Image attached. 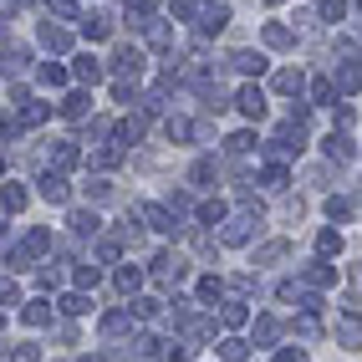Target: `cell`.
<instances>
[{
    "mask_svg": "<svg viewBox=\"0 0 362 362\" xmlns=\"http://www.w3.org/2000/svg\"><path fill=\"white\" fill-rule=\"evenodd\" d=\"M148 265H153V276H158V286H179V281L189 276V265H184L179 255H168V250H158V255H153Z\"/></svg>",
    "mask_w": 362,
    "mask_h": 362,
    "instance_id": "1",
    "label": "cell"
},
{
    "mask_svg": "<svg viewBox=\"0 0 362 362\" xmlns=\"http://www.w3.org/2000/svg\"><path fill=\"white\" fill-rule=\"evenodd\" d=\"M225 26H230V6H225V0H204V6H199V31L220 36Z\"/></svg>",
    "mask_w": 362,
    "mask_h": 362,
    "instance_id": "2",
    "label": "cell"
},
{
    "mask_svg": "<svg viewBox=\"0 0 362 362\" xmlns=\"http://www.w3.org/2000/svg\"><path fill=\"white\" fill-rule=\"evenodd\" d=\"M112 71H117V82H138L143 77V52H138V46H117Z\"/></svg>",
    "mask_w": 362,
    "mask_h": 362,
    "instance_id": "3",
    "label": "cell"
},
{
    "mask_svg": "<svg viewBox=\"0 0 362 362\" xmlns=\"http://www.w3.org/2000/svg\"><path fill=\"white\" fill-rule=\"evenodd\" d=\"M138 214H143V225H148L153 235H179V225H174V209H163V204H143Z\"/></svg>",
    "mask_w": 362,
    "mask_h": 362,
    "instance_id": "4",
    "label": "cell"
},
{
    "mask_svg": "<svg viewBox=\"0 0 362 362\" xmlns=\"http://www.w3.org/2000/svg\"><path fill=\"white\" fill-rule=\"evenodd\" d=\"M255 220H260L255 209H245V214H235V220L225 225V235H220V240H225V245H245V240L255 235Z\"/></svg>",
    "mask_w": 362,
    "mask_h": 362,
    "instance_id": "5",
    "label": "cell"
},
{
    "mask_svg": "<svg viewBox=\"0 0 362 362\" xmlns=\"http://www.w3.org/2000/svg\"><path fill=\"white\" fill-rule=\"evenodd\" d=\"M337 342H342V347H362V317H357V311H342V317H337Z\"/></svg>",
    "mask_w": 362,
    "mask_h": 362,
    "instance_id": "6",
    "label": "cell"
},
{
    "mask_svg": "<svg viewBox=\"0 0 362 362\" xmlns=\"http://www.w3.org/2000/svg\"><path fill=\"white\" fill-rule=\"evenodd\" d=\"M235 107L245 112V117H265V92H260L255 82H250V87H240V92H235Z\"/></svg>",
    "mask_w": 362,
    "mask_h": 362,
    "instance_id": "7",
    "label": "cell"
},
{
    "mask_svg": "<svg viewBox=\"0 0 362 362\" xmlns=\"http://www.w3.org/2000/svg\"><path fill=\"white\" fill-rule=\"evenodd\" d=\"M357 87H362V66H357V62H337V92L352 98Z\"/></svg>",
    "mask_w": 362,
    "mask_h": 362,
    "instance_id": "8",
    "label": "cell"
},
{
    "mask_svg": "<svg viewBox=\"0 0 362 362\" xmlns=\"http://www.w3.org/2000/svg\"><path fill=\"white\" fill-rule=\"evenodd\" d=\"M276 337H281V322H276V317H255L250 347H276Z\"/></svg>",
    "mask_w": 362,
    "mask_h": 362,
    "instance_id": "9",
    "label": "cell"
},
{
    "mask_svg": "<svg viewBox=\"0 0 362 362\" xmlns=\"http://www.w3.org/2000/svg\"><path fill=\"white\" fill-rule=\"evenodd\" d=\"M230 66H235V71H245V77H260V71H265V57L240 46V52H230Z\"/></svg>",
    "mask_w": 362,
    "mask_h": 362,
    "instance_id": "10",
    "label": "cell"
},
{
    "mask_svg": "<svg viewBox=\"0 0 362 362\" xmlns=\"http://www.w3.org/2000/svg\"><path fill=\"white\" fill-rule=\"evenodd\" d=\"M133 317H138V306H117V311H107V317H103V332H107V337L128 332V327H133Z\"/></svg>",
    "mask_w": 362,
    "mask_h": 362,
    "instance_id": "11",
    "label": "cell"
},
{
    "mask_svg": "<svg viewBox=\"0 0 362 362\" xmlns=\"http://www.w3.org/2000/svg\"><path fill=\"white\" fill-rule=\"evenodd\" d=\"M306 286L311 291H327V286H337V271L327 260H317V265H306Z\"/></svg>",
    "mask_w": 362,
    "mask_h": 362,
    "instance_id": "12",
    "label": "cell"
},
{
    "mask_svg": "<svg viewBox=\"0 0 362 362\" xmlns=\"http://www.w3.org/2000/svg\"><path fill=\"white\" fill-rule=\"evenodd\" d=\"M82 36H87V41H107V36H112V21H107V16H98V11L82 16Z\"/></svg>",
    "mask_w": 362,
    "mask_h": 362,
    "instance_id": "13",
    "label": "cell"
},
{
    "mask_svg": "<svg viewBox=\"0 0 362 362\" xmlns=\"http://www.w3.org/2000/svg\"><path fill=\"white\" fill-rule=\"evenodd\" d=\"M322 148H327V158H332V163H347V158H352V138H347V133H327Z\"/></svg>",
    "mask_w": 362,
    "mask_h": 362,
    "instance_id": "14",
    "label": "cell"
},
{
    "mask_svg": "<svg viewBox=\"0 0 362 362\" xmlns=\"http://www.w3.org/2000/svg\"><path fill=\"white\" fill-rule=\"evenodd\" d=\"M220 322H225L230 332H240V327L250 322V311H245V301H240V296H235V301H225V306H220Z\"/></svg>",
    "mask_w": 362,
    "mask_h": 362,
    "instance_id": "15",
    "label": "cell"
},
{
    "mask_svg": "<svg viewBox=\"0 0 362 362\" xmlns=\"http://www.w3.org/2000/svg\"><path fill=\"white\" fill-rule=\"evenodd\" d=\"M123 158H128V143H123V138H112V143H103V148H98V168H117Z\"/></svg>",
    "mask_w": 362,
    "mask_h": 362,
    "instance_id": "16",
    "label": "cell"
},
{
    "mask_svg": "<svg viewBox=\"0 0 362 362\" xmlns=\"http://www.w3.org/2000/svg\"><path fill=\"white\" fill-rule=\"evenodd\" d=\"M301 87H306V77H301V71H291V66H286V71H276V92H281V98H301Z\"/></svg>",
    "mask_w": 362,
    "mask_h": 362,
    "instance_id": "17",
    "label": "cell"
},
{
    "mask_svg": "<svg viewBox=\"0 0 362 362\" xmlns=\"http://www.w3.org/2000/svg\"><path fill=\"white\" fill-rule=\"evenodd\" d=\"M71 71H77V82H87V87L103 82V62H98V57H77V66H71Z\"/></svg>",
    "mask_w": 362,
    "mask_h": 362,
    "instance_id": "18",
    "label": "cell"
},
{
    "mask_svg": "<svg viewBox=\"0 0 362 362\" xmlns=\"http://www.w3.org/2000/svg\"><path fill=\"white\" fill-rule=\"evenodd\" d=\"M66 194H71V189H66V179H62V174H46V179H41V199L66 204Z\"/></svg>",
    "mask_w": 362,
    "mask_h": 362,
    "instance_id": "19",
    "label": "cell"
},
{
    "mask_svg": "<svg viewBox=\"0 0 362 362\" xmlns=\"http://www.w3.org/2000/svg\"><path fill=\"white\" fill-rule=\"evenodd\" d=\"M98 281H103V260L77 265V291H98Z\"/></svg>",
    "mask_w": 362,
    "mask_h": 362,
    "instance_id": "20",
    "label": "cell"
},
{
    "mask_svg": "<svg viewBox=\"0 0 362 362\" xmlns=\"http://www.w3.org/2000/svg\"><path fill=\"white\" fill-rule=\"evenodd\" d=\"M66 225L77 230V235H98V230H103V220H98L92 209H71V220H66Z\"/></svg>",
    "mask_w": 362,
    "mask_h": 362,
    "instance_id": "21",
    "label": "cell"
},
{
    "mask_svg": "<svg viewBox=\"0 0 362 362\" xmlns=\"http://www.w3.org/2000/svg\"><path fill=\"white\" fill-rule=\"evenodd\" d=\"M214 174H220V168H214V158H199L194 168H189V184H194V189H209Z\"/></svg>",
    "mask_w": 362,
    "mask_h": 362,
    "instance_id": "22",
    "label": "cell"
},
{
    "mask_svg": "<svg viewBox=\"0 0 362 362\" xmlns=\"http://www.w3.org/2000/svg\"><path fill=\"white\" fill-rule=\"evenodd\" d=\"M41 46H52V52H66V46H71V31H62V26H52V21H46V26H41Z\"/></svg>",
    "mask_w": 362,
    "mask_h": 362,
    "instance_id": "23",
    "label": "cell"
},
{
    "mask_svg": "<svg viewBox=\"0 0 362 362\" xmlns=\"http://www.w3.org/2000/svg\"><path fill=\"white\" fill-rule=\"evenodd\" d=\"M123 240H128V235H103V240H98V260L112 265L117 255H123Z\"/></svg>",
    "mask_w": 362,
    "mask_h": 362,
    "instance_id": "24",
    "label": "cell"
},
{
    "mask_svg": "<svg viewBox=\"0 0 362 362\" xmlns=\"http://www.w3.org/2000/svg\"><path fill=\"white\" fill-rule=\"evenodd\" d=\"M220 357L225 362H245L250 357V342H240V337H220Z\"/></svg>",
    "mask_w": 362,
    "mask_h": 362,
    "instance_id": "25",
    "label": "cell"
},
{
    "mask_svg": "<svg viewBox=\"0 0 362 362\" xmlns=\"http://www.w3.org/2000/svg\"><path fill=\"white\" fill-rule=\"evenodd\" d=\"M163 133H168V143H184V138H194V123L189 117H163Z\"/></svg>",
    "mask_w": 362,
    "mask_h": 362,
    "instance_id": "26",
    "label": "cell"
},
{
    "mask_svg": "<svg viewBox=\"0 0 362 362\" xmlns=\"http://www.w3.org/2000/svg\"><path fill=\"white\" fill-rule=\"evenodd\" d=\"M291 41H296V36H291V26H281V21H271V26H265V46H276V52H286Z\"/></svg>",
    "mask_w": 362,
    "mask_h": 362,
    "instance_id": "27",
    "label": "cell"
},
{
    "mask_svg": "<svg viewBox=\"0 0 362 362\" xmlns=\"http://www.w3.org/2000/svg\"><path fill=\"white\" fill-rule=\"evenodd\" d=\"M21 209H26V189H21L16 179H6V220H11V214H21Z\"/></svg>",
    "mask_w": 362,
    "mask_h": 362,
    "instance_id": "28",
    "label": "cell"
},
{
    "mask_svg": "<svg viewBox=\"0 0 362 362\" xmlns=\"http://www.w3.org/2000/svg\"><path fill=\"white\" fill-rule=\"evenodd\" d=\"M143 31H148V46H158V52H168V46H174V31H168L163 21H148Z\"/></svg>",
    "mask_w": 362,
    "mask_h": 362,
    "instance_id": "29",
    "label": "cell"
},
{
    "mask_svg": "<svg viewBox=\"0 0 362 362\" xmlns=\"http://www.w3.org/2000/svg\"><path fill=\"white\" fill-rule=\"evenodd\" d=\"M62 112L66 117H87L92 112V98H87V92H71V98H62Z\"/></svg>",
    "mask_w": 362,
    "mask_h": 362,
    "instance_id": "30",
    "label": "cell"
},
{
    "mask_svg": "<svg viewBox=\"0 0 362 362\" xmlns=\"http://www.w3.org/2000/svg\"><path fill=\"white\" fill-rule=\"evenodd\" d=\"M21 317H26L31 327H46V322H52V306H46V301H26V306H21Z\"/></svg>",
    "mask_w": 362,
    "mask_h": 362,
    "instance_id": "31",
    "label": "cell"
},
{
    "mask_svg": "<svg viewBox=\"0 0 362 362\" xmlns=\"http://www.w3.org/2000/svg\"><path fill=\"white\" fill-rule=\"evenodd\" d=\"M138 286H143V271H138V265H123V271H117V291H123V296H133Z\"/></svg>",
    "mask_w": 362,
    "mask_h": 362,
    "instance_id": "32",
    "label": "cell"
},
{
    "mask_svg": "<svg viewBox=\"0 0 362 362\" xmlns=\"http://www.w3.org/2000/svg\"><path fill=\"white\" fill-rule=\"evenodd\" d=\"M77 158H82L77 143H57V148H52V163H57V168H77Z\"/></svg>",
    "mask_w": 362,
    "mask_h": 362,
    "instance_id": "33",
    "label": "cell"
},
{
    "mask_svg": "<svg viewBox=\"0 0 362 362\" xmlns=\"http://www.w3.org/2000/svg\"><path fill=\"white\" fill-rule=\"evenodd\" d=\"M337 250H342V235H337V230H322V235H317V255H322V260H332Z\"/></svg>",
    "mask_w": 362,
    "mask_h": 362,
    "instance_id": "34",
    "label": "cell"
},
{
    "mask_svg": "<svg viewBox=\"0 0 362 362\" xmlns=\"http://www.w3.org/2000/svg\"><path fill=\"white\" fill-rule=\"evenodd\" d=\"M62 311H66V317H82V311H92L87 291H66V296H62Z\"/></svg>",
    "mask_w": 362,
    "mask_h": 362,
    "instance_id": "35",
    "label": "cell"
},
{
    "mask_svg": "<svg viewBox=\"0 0 362 362\" xmlns=\"http://www.w3.org/2000/svg\"><path fill=\"white\" fill-rule=\"evenodd\" d=\"M36 77H41V87H66V66H57V62H46V66L36 71Z\"/></svg>",
    "mask_w": 362,
    "mask_h": 362,
    "instance_id": "36",
    "label": "cell"
},
{
    "mask_svg": "<svg viewBox=\"0 0 362 362\" xmlns=\"http://www.w3.org/2000/svg\"><path fill=\"white\" fill-rule=\"evenodd\" d=\"M143 133H148V123H143V117H128V123H117V138H123V143H138Z\"/></svg>",
    "mask_w": 362,
    "mask_h": 362,
    "instance_id": "37",
    "label": "cell"
},
{
    "mask_svg": "<svg viewBox=\"0 0 362 362\" xmlns=\"http://www.w3.org/2000/svg\"><path fill=\"white\" fill-rule=\"evenodd\" d=\"M286 250H291L286 240H271V245H260V250H255V265H271V260H281Z\"/></svg>",
    "mask_w": 362,
    "mask_h": 362,
    "instance_id": "38",
    "label": "cell"
},
{
    "mask_svg": "<svg viewBox=\"0 0 362 362\" xmlns=\"http://www.w3.org/2000/svg\"><path fill=\"white\" fill-rule=\"evenodd\" d=\"M225 220V199H209V204H199V225H220Z\"/></svg>",
    "mask_w": 362,
    "mask_h": 362,
    "instance_id": "39",
    "label": "cell"
},
{
    "mask_svg": "<svg viewBox=\"0 0 362 362\" xmlns=\"http://www.w3.org/2000/svg\"><path fill=\"white\" fill-rule=\"evenodd\" d=\"M36 123H46V103H26V107H21V128H36Z\"/></svg>",
    "mask_w": 362,
    "mask_h": 362,
    "instance_id": "40",
    "label": "cell"
},
{
    "mask_svg": "<svg viewBox=\"0 0 362 362\" xmlns=\"http://www.w3.org/2000/svg\"><path fill=\"white\" fill-rule=\"evenodd\" d=\"M225 148H230V153H250V148H255V133H230Z\"/></svg>",
    "mask_w": 362,
    "mask_h": 362,
    "instance_id": "41",
    "label": "cell"
},
{
    "mask_svg": "<svg viewBox=\"0 0 362 362\" xmlns=\"http://www.w3.org/2000/svg\"><path fill=\"white\" fill-rule=\"evenodd\" d=\"M260 184H265V189H286V168H281V163H265Z\"/></svg>",
    "mask_w": 362,
    "mask_h": 362,
    "instance_id": "42",
    "label": "cell"
},
{
    "mask_svg": "<svg viewBox=\"0 0 362 362\" xmlns=\"http://www.w3.org/2000/svg\"><path fill=\"white\" fill-rule=\"evenodd\" d=\"M220 291H225L220 276H204V281H199V301H220Z\"/></svg>",
    "mask_w": 362,
    "mask_h": 362,
    "instance_id": "43",
    "label": "cell"
},
{
    "mask_svg": "<svg viewBox=\"0 0 362 362\" xmlns=\"http://www.w3.org/2000/svg\"><path fill=\"white\" fill-rule=\"evenodd\" d=\"M311 98H317V103H332V98H337V82L317 77V82H311Z\"/></svg>",
    "mask_w": 362,
    "mask_h": 362,
    "instance_id": "44",
    "label": "cell"
},
{
    "mask_svg": "<svg viewBox=\"0 0 362 362\" xmlns=\"http://www.w3.org/2000/svg\"><path fill=\"white\" fill-rule=\"evenodd\" d=\"M46 11L62 16V21H71V16H77V0H46Z\"/></svg>",
    "mask_w": 362,
    "mask_h": 362,
    "instance_id": "45",
    "label": "cell"
},
{
    "mask_svg": "<svg viewBox=\"0 0 362 362\" xmlns=\"http://www.w3.org/2000/svg\"><path fill=\"white\" fill-rule=\"evenodd\" d=\"M347 16V0H322V21H342Z\"/></svg>",
    "mask_w": 362,
    "mask_h": 362,
    "instance_id": "46",
    "label": "cell"
},
{
    "mask_svg": "<svg viewBox=\"0 0 362 362\" xmlns=\"http://www.w3.org/2000/svg\"><path fill=\"white\" fill-rule=\"evenodd\" d=\"M133 306H138V317H158V311H163V301H158V296H138Z\"/></svg>",
    "mask_w": 362,
    "mask_h": 362,
    "instance_id": "47",
    "label": "cell"
},
{
    "mask_svg": "<svg viewBox=\"0 0 362 362\" xmlns=\"http://www.w3.org/2000/svg\"><path fill=\"white\" fill-rule=\"evenodd\" d=\"M296 332H301V337H317V332H322V322H317V311H301V322H296Z\"/></svg>",
    "mask_w": 362,
    "mask_h": 362,
    "instance_id": "48",
    "label": "cell"
},
{
    "mask_svg": "<svg viewBox=\"0 0 362 362\" xmlns=\"http://www.w3.org/2000/svg\"><path fill=\"white\" fill-rule=\"evenodd\" d=\"M327 214L332 220H352V204L347 199H327Z\"/></svg>",
    "mask_w": 362,
    "mask_h": 362,
    "instance_id": "49",
    "label": "cell"
},
{
    "mask_svg": "<svg viewBox=\"0 0 362 362\" xmlns=\"http://www.w3.org/2000/svg\"><path fill=\"white\" fill-rule=\"evenodd\" d=\"M107 194H112L107 179H92V184H87V199H107Z\"/></svg>",
    "mask_w": 362,
    "mask_h": 362,
    "instance_id": "50",
    "label": "cell"
},
{
    "mask_svg": "<svg viewBox=\"0 0 362 362\" xmlns=\"http://www.w3.org/2000/svg\"><path fill=\"white\" fill-rule=\"evenodd\" d=\"M11 362H41V352L26 342V347H16V352H11Z\"/></svg>",
    "mask_w": 362,
    "mask_h": 362,
    "instance_id": "51",
    "label": "cell"
},
{
    "mask_svg": "<svg viewBox=\"0 0 362 362\" xmlns=\"http://www.w3.org/2000/svg\"><path fill=\"white\" fill-rule=\"evenodd\" d=\"M332 52H337V57H342V62H352V52H357V46H352L347 36H337V41H332Z\"/></svg>",
    "mask_w": 362,
    "mask_h": 362,
    "instance_id": "52",
    "label": "cell"
},
{
    "mask_svg": "<svg viewBox=\"0 0 362 362\" xmlns=\"http://www.w3.org/2000/svg\"><path fill=\"white\" fill-rule=\"evenodd\" d=\"M276 362H306V352H301V347H281Z\"/></svg>",
    "mask_w": 362,
    "mask_h": 362,
    "instance_id": "53",
    "label": "cell"
},
{
    "mask_svg": "<svg viewBox=\"0 0 362 362\" xmlns=\"http://www.w3.org/2000/svg\"><path fill=\"white\" fill-rule=\"evenodd\" d=\"M168 209H174V214H189V194H168Z\"/></svg>",
    "mask_w": 362,
    "mask_h": 362,
    "instance_id": "54",
    "label": "cell"
},
{
    "mask_svg": "<svg viewBox=\"0 0 362 362\" xmlns=\"http://www.w3.org/2000/svg\"><path fill=\"white\" fill-rule=\"evenodd\" d=\"M352 286H357V291H362V265H352Z\"/></svg>",
    "mask_w": 362,
    "mask_h": 362,
    "instance_id": "55",
    "label": "cell"
},
{
    "mask_svg": "<svg viewBox=\"0 0 362 362\" xmlns=\"http://www.w3.org/2000/svg\"><path fill=\"white\" fill-rule=\"evenodd\" d=\"M82 362H103V357H82Z\"/></svg>",
    "mask_w": 362,
    "mask_h": 362,
    "instance_id": "56",
    "label": "cell"
},
{
    "mask_svg": "<svg viewBox=\"0 0 362 362\" xmlns=\"http://www.w3.org/2000/svg\"><path fill=\"white\" fill-rule=\"evenodd\" d=\"M265 6H281V0H265Z\"/></svg>",
    "mask_w": 362,
    "mask_h": 362,
    "instance_id": "57",
    "label": "cell"
},
{
    "mask_svg": "<svg viewBox=\"0 0 362 362\" xmlns=\"http://www.w3.org/2000/svg\"><path fill=\"white\" fill-rule=\"evenodd\" d=\"M357 11H362V0H357Z\"/></svg>",
    "mask_w": 362,
    "mask_h": 362,
    "instance_id": "58",
    "label": "cell"
}]
</instances>
